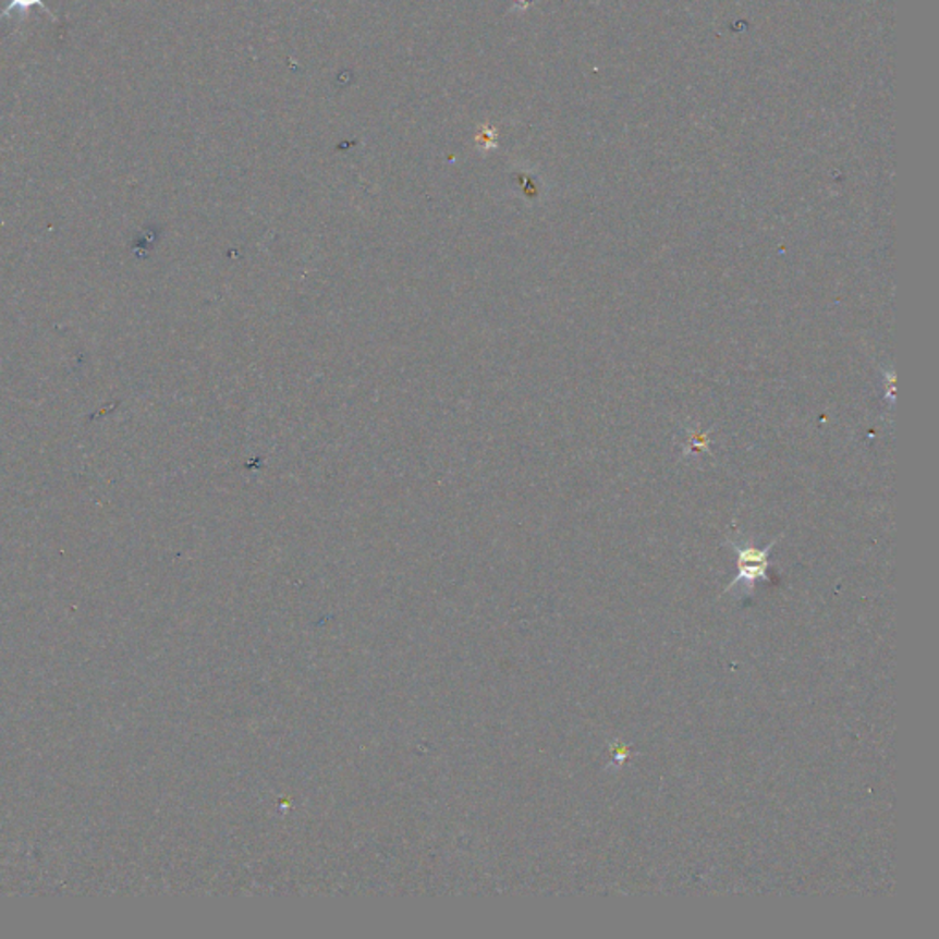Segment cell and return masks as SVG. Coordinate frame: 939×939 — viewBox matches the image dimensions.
<instances>
[{
	"instance_id": "obj_1",
	"label": "cell",
	"mask_w": 939,
	"mask_h": 939,
	"mask_svg": "<svg viewBox=\"0 0 939 939\" xmlns=\"http://www.w3.org/2000/svg\"><path fill=\"white\" fill-rule=\"evenodd\" d=\"M782 536L772 539L766 547H756L753 539H727V546L736 552V576L723 589V595L742 589L743 598H751L760 582H771L769 569L772 568L771 551Z\"/></svg>"
},
{
	"instance_id": "obj_2",
	"label": "cell",
	"mask_w": 939,
	"mask_h": 939,
	"mask_svg": "<svg viewBox=\"0 0 939 939\" xmlns=\"http://www.w3.org/2000/svg\"><path fill=\"white\" fill-rule=\"evenodd\" d=\"M34 8H41L42 12L47 13L48 17H50V21H58V17L53 15L52 10L47 7L45 0H10L8 7L0 12V23L13 17L15 13H17L19 17H21V23H23L28 12H32Z\"/></svg>"
}]
</instances>
